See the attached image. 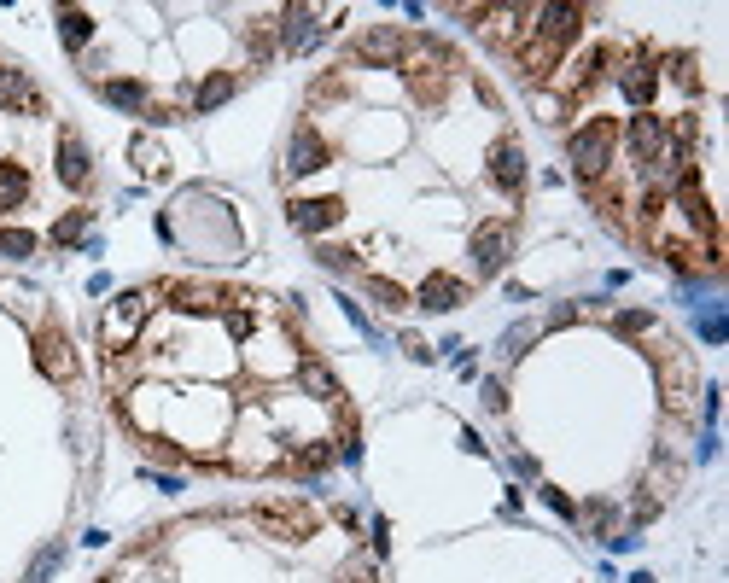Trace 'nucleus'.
I'll use <instances>...</instances> for the list:
<instances>
[{
  "mask_svg": "<svg viewBox=\"0 0 729 583\" xmlns=\"http://www.w3.org/2000/svg\"><path fill=\"white\" fill-rule=\"evenodd\" d=\"M566 152H572V170H578V181H584V187H601V181H607V170H613V158H619V129H613L607 117H590L584 129H572Z\"/></svg>",
  "mask_w": 729,
  "mask_h": 583,
  "instance_id": "1",
  "label": "nucleus"
},
{
  "mask_svg": "<svg viewBox=\"0 0 729 583\" xmlns=\"http://www.w3.org/2000/svg\"><path fill=\"white\" fill-rule=\"evenodd\" d=\"M152 315V292H123L117 304L105 309L100 321V339H105V356H123V350H135V333L140 321Z\"/></svg>",
  "mask_w": 729,
  "mask_h": 583,
  "instance_id": "2",
  "label": "nucleus"
},
{
  "mask_svg": "<svg viewBox=\"0 0 729 583\" xmlns=\"http://www.w3.org/2000/svg\"><path fill=\"white\" fill-rule=\"evenodd\" d=\"M251 519H257L269 537H280V543H298V537L315 531V514L304 502H269V508H251Z\"/></svg>",
  "mask_w": 729,
  "mask_h": 583,
  "instance_id": "3",
  "label": "nucleus"
},
{
  "mask_svg": "<svg viewBox=\"0 0 729 583\" xmlns=\"http://www.w3.org/2000/svg\"><path fill=\"white\" fill-rule=\"evenodd\" d=\"M35 362H41V374L59 379V385H65V379H76V356H70V339L59 333V327H53V321L35 333Z\"/></svg>",
  "mask_w": 729,
  "mask_h": 583,
  "instance_id": "4",
  "label": "nucleus"
},
{
  "mask_svg": "<svg viewBox=\"0 0 729 583\" xmlns=\"http://www.w3.org/2000/svg\"><path fill=\"white\" fill-rule=\"evenodd\" d=\"M508 251H514V222H490L473 234V263H479V275H496L502 263H508Z\"/></svg>",
  "mask_w": 729,
  "mask_h": 583,
  "instance_id": "5",
  "label": "nucleus"
},
{
  "mask_svg": "<svg viewBox=\"0 0 729 583\" xmlns=\"http://www.w3.org/2000/svg\"><path fill=\"white\" fill-rule=\"evenodd\" d=\"M403 41H409V35L397 30V24H374V30L356 35V47H350V53H356V59H368V65H391V59H403Z\"/></svg>",
  "mask_w": 729,
  "mask_h": 583,
  "instance_id": "6",
  "label": "nucleus"
},
{
  "mask_svg": "<svg viewBox=\"0 0 729 583\" xmlns=\"http://www.w3.org/2000/svg\"><path fill=\"white\" fill-rule=\"evenodd\" d=\"M321 164H327L321 135H315L310 123H298V129H292V146H286V175H315Z\"/></svg>",
  "mask_w": 729,
  "mask_h": 583,
  "instance_id": "7",
  "label": "nucleus"
},
{
  "mask_svg": "<svg viewBox=\"0 0 729 583\" xmlns=\"http://www.w3.org/2000/svg\"><path fill=\"white\" fill-rule=\"evenodd\" d=\"M286 216H292L298 234H321V228H333V222L345 216V205H339V199H292Z\"/></svg>",
  "mask_w": 729,
  "mask_h": 583,
  "instance_id": "8",
  "label": "nucleus"
},
{
  "mask_svg": "<svg viewBox=\"0 0 729 583\" xmlns=\"http://www.w3.org/2000/svg\"><path fill=\"white\" fill-rule=\"evenodd\" d=\"M490 175H496V187L514 199L525 187V152H520V140H496V152H490Z\"/></svg>",
  "mask_w": 729,
  "mask_h": 583,
  "instance_id": "9",
  "label": "nucleus"
},
{
  "mask_svg": "<svg viewBox=\"0 0 729 583\" xmlns=\"http://www.w3.org/2000/svg\"><path fill=\"white\" fill-rule=\"evenodd\" d=\"M315 18L321 12H310V6H286L280 12V53H304L315 41Z\"/></svg>",
  "mask_w": 729,
  "mask_h": 583,
  "instance_id": "10",
  "label": "nucleus"
},
{
  "mask_svg": "<svg viewBox=\"0 0 729 583\" xmlns=\"http://www.w3.org/2000/svg\"><path fill=\"white\" fill-rule=\"evenodd\" d=\"M59 175H65V187H76V193H82V187L94 181V164H88V146H82L76 135H59Z\"/></svg>",
  "mask_w": 729,
  "mask_h": 583,
  "instance_id": "11",
  "label": "nucleus"
},
{
  "mask_svg": "<svg viewBox=\"0 0 729 583\" xmlns=\"http://www.w3.org/2000/svg\"><path fill=\"white\" fill-rule=\"evenodd\" d=\"M298 385L310 391L315 403H327V409H339V397H345V391H339V379H333V368H327V362H298Z\"/></svg>",
  "mask_w": 729,
  "mask_h": 583,
  "instance_id": "12",
  "label": "nucleus"
},
{
  "mask_svg": "<svg viewBox=\"0 0 729 583\" xmlns=\"http://www.w3.org/2000/svg\"><path fill=\"white\" fill-rule=\"evenodd\" d=\"M0 105H6V111H30V105H41V94H35V82L24 70L0 65Z\"/></svg>",
  "mask_w": 729,
  "mask_h": 583,
  "instance_id": "13",
  "label": "nucleus"
},
{
  "mask_svg": "<svg viewBox=\"0 0 729 583\" xmlns=\"http://www.w3.org/2000/svg\"><path fill=\"white\" fill-rule=\"evenodd\" d=\"M461 298H467V286L450 280V275H432L426 286H420V309H455Z\"/></svg>",
  "mask_w": 729,
  "mask_h": 583,
  "instance_id": "14",
  "label": "nucleus"
},
{
  "mask_svg": "<svg viewBox=\"0 0 729 583\" xmlns=\"http://www.w3.org/2000/svg\"><path fill=\"white\" fill-rule=\"evenodd\" d=\"M24 199H30V175L18 164H0V216H12Z\"/></svg>",
  "mask_w": 729,
  "mask_h": 583,
  "instance_id": "15",
  "label": "nucleus"
},
{
  "mask_svg": "<svg viewBox=\"0 0 729 583\" xmlns=\"http://www.w3.org/2000/svg\"><path fill=\"white\" fill-rule=\"evenodd\" d=\"M100 94L117 105V111H152V100H146L140 82H100Z\"/></svg>",
  "mask_w": 729,
  "mask_h": 583,
  "instance_id": "16",
  "label": "nucleus"
},
{
  "mask_svg": "<svg viewBox=\"0 0 729 583\" xmlns=\"http://www.w3.org/2000/svg\"><path fill=\"white\" fill-rule=\"evenodd\" d=\"M234 88H240V76H210V82H199V88H193V111H216Z\"/></svg>",
  "mask_w": 729,
  "mask_h": 583,
  "instance_id": "17",
  "label": "nucleus"
},
{
  "mask_svg": "<svg viewBox=\"0 0 729 583\" xmlns=\"http://www.w3.org/2000/svg\"><path fill=\"white\" fill-rule=\"evenodd\" d=\"M88 35H94V18L88 12H59V41H65L70 53L88 47Z\"/></svg>",
  "mask_w": 729,
  "mask_h": 583,
  "instance_id": "18",
  "label": "nucleus"
},
{
  "mask_svg": "<svg viewBox=\"0 0 729 583\" xmlns=\"http://www.w3.org/2000/svg\"><path fill=\"white\" fill-rule=\"evenodd\" d=\"M82 228H88V210L59 216V222H53V245H76V240H82Z\"/></svg>",
  "mask_w": 729,
  "mask_h": 583,
  "instance_id": "19",
  "label": "nucleus"
},
{
  "mask_svg": "<svg viewBox=\"0 0 729 583\" xmlns=\"http://www.w3.org/2000/svg\"><path fill=\"white\" fill-rule=\"evenodd\" d=\"M368 292H374V298H380L385 309H409V292H403V286H397V280H368Z\"/></svg>",
  "mask_w": 729,
  "mask_h": 583,
  "instance_id": "20",
  "label": "nucleus"
},
{
  "mask_svg": "<svg viewBox=\"0 0 729 583\" xmlns=\"http://www.w3.org/2000/svg\"><path fill=\"white\" fill-rule=\"evenodd\" d=\"M537 339V321H520V327H508L502 333V356H525V344Z\"/></svg>",
  "mask_w": 729,
  "mask_h": 583,
  "instance_id": "21",
  "label": "nucleus"
},
{
  "mask_svg": "<svg viewBox=\"0 0 729 583\" xmlns=\"http://www.w3.org/2000/svg\"><path fill=\"white\" fill-rule=\"evenodd\" d=\"M0 251H6V257H30L35 234H24V228H0Z\"/></svg>",
  "mask_w": 729,
  "mask_h": 583,
  "instance_id": "22",
  "label": "nucleus"
},
{
  "mask_svg": "<svg viewBox=\"0 0 729 583\" xmlns=\"http://www.w3.org/2000/svg\"><path fill=\"white\" fill-rule=\"evenodd\" d=\"M59 560H65V543H53V549H47V554H41V560H35V566H30V583H47V578H53V566H59Z\"/></svg>",
  "mask_w": 729,
  "mask_h": 583,
  "instance_id": "23",
  "label": "nucleus"
},
{
  "mask_svg": "<svg viewBox=\"0 0 729 583\" xmlns=\"http://www.w3.org/2000/svg\"><path fill=\"white\" fill-rule=\"evenodd\" d=\"M485 409H508V391H502V379H485Z\"/></svg>",
  "mask_w": 729,
  "mask_h": 583,
  "instance_id": "24",
  "label": "nucleus"
},
{
  "mask_svg": "<svg viewBox=\"0 0 729 583\" xmlns=\"http://www.w3.org/2000/svg\"><path fill=\"white\" fill-rule=\"evenodd\" d=\"M543 502H549V508H555L560 519H578V508H572V502H566V496H560V490H543Z\"/></svg>",
  "mask_w": 729,
  "mask_h": 583,
  "instance_id": "25",
  "label": "nucleus"
},
{
  "mask_svg": "<svg viewBox=\"0 0 729 583\" xmlns=\"http://www.w3.org/2000/svg\"><path fill=\"white\" fill-rule=\"evenodd\" d=\"M350 583H374V566L368 560H350Z\"/></svg>",
  "mask_w": 729,
  "mask_h": 583,
  "instance_id": "26",
  "label": "nucleus"
}]
</instances>
